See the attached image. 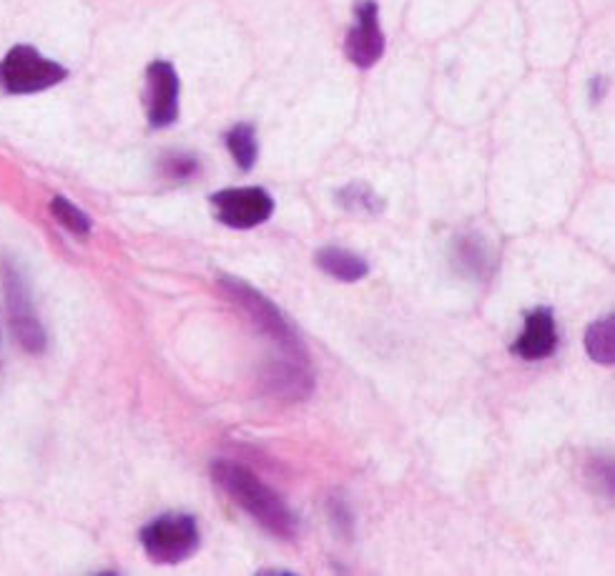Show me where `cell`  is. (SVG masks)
<instances>
[{"mask_svg": "<svg viewBox=\"0 0 615 576\" xmlns=\"http://www.w3.org/2000/svg\"><path fill=\"white\" fill-rule=\"evenodd\" d=\"M211 475L216 485L226 496H231L233 503H239L256 523L279 536V539H294L299 534V521L292 513V508L281 501L276 491L256 478L254 470L246 466L233 463V461H214Z\"/></svg>", "mask_w": 615, "mask_h": 576, "instance_id": "6da1fadb", "label": "cell"}, {"mask_svg": "<svg viewBox=\"0 0 615 576\" xmlns=\"http://www.w3.org/2000/svg\"><path fill=\"white\" fill-rule=\"evenodd\" d=\"M219 284H221V289L233 299V302L244 309L246 315H249V320L254 322L266 337L279 342V345L289 352V358L297 355L299 360H304V345L299 342V337L294 335L292 325L287 322L284 312H281L269 297H264L259 289L241 282L239 277H231V274H224V277L219 279Z\"/></svg>", "mask_w": 615, "mask_h": 576, "instance_id": "7a4b0ae2", "label": "cell"}, {"mask_svg": "<svg viewBox=\"0 0 615 576\" xmlns=\"http://www.w3.org/2000/svg\"><path fill=\"white\" fill-rule=\"evenodd\" d=\"M144 551L156 564H181L201 544L196 518L189 513H164L141 531Z\"/></svg>", "mask_w": 615, "mask_h": 576, "instance_id": "3957f363", "label": "cell"}, {"mask_svg": "<svg viewBox=\"0 0 615 576\" xmlns=\"http://www.w3.org/2000/svg\"><path fill=\"white\" fill-rule=\"evenodd\" d=\"M68 71L31 46H16L0 61V86L8 93H38L61 83Z\"/></svg>", "mask_w": 615, "mask_h": 576, "instance_id": "277c9868", "label": "cell"}, {"mask_svg": "<svg viewBox=\"0 0 615 576\" xmlns=\"http://www.w3.org/2000/svg\"><path fill=\"white\" fill-rule=\"evenodd\" d=\"M211 209L231 230H254L274 214V199L261 187H236L214 194Z\"/></svg>", "mask_w": 615, "mask_h": 576, "instance_id": "5b68a950", "label": "cell"}, {"mask_svg": "<svg viewBox=\"0 0 615 576\" xmlns=\"http://www.w3.org/2000/svg\"><path fill=\"white\" fill-rule=\"evenodd\" d=\"M3 284H6L8 315H11L16 340L23 345V350L38 355V352L46 350V332H43V325L38 322L36 312H33V302L31 294H28L26 279L8 262L3 264Z\"/></svg>", "mask_w": 615, "mask_h": 576, "instance_id": "8992f818", "label": "cell"}, {"mask_svg": "<svg viewBox=\"0 0 615 576\" xmlns=\"http://www.w3.org/2000/svg\"><path fill=\"white\" fill-rule=\"evenodd\" d=\"M146 116L154 128L179 118V73L169 61H154L146 68Z\"/></svg>", "mask_w": 615, "mask_h": 576, "instance_id": "52a82bcc", "label": "cell"}, {"mask_svg": "<svg viewBox=\"0 0 615 576\" xmlns=\"http://www.w3.org/2000/svg\"><path fill=\"white\" fill-rule=\"evenodd\" d=\"M345 53L359 68H369L384 53V33L379 26V8L374 0H362L354 11V26L345 41Z\"/></svg>", "mask_w": 615, "mask_h": 576, "instance_id": "ba28073f", "label": "cell"}, {"mask_svg": "<svg viewBox=\"0 0 615 576\" xmlns=\"http://www.w3.org/2000/svg\"><path fill=\"white\" fill-rule=\"evenodd\" d=\"M557 350L555 315L547 307H535L525 315V325L512 345V352L522 360H545Z\"/></svg>", "mask_w": 615, "mask_h": 576, "instance_id": "9c48e42d", "label": "cell"}, {"mask_svg": "<svg viewBox=\"0 0 615 576\" xmlns=\"http://www.w3.org/2000/svg\"><path fill=\"white\" fill-rule=\"evenodd\" d=\"M261 385L269 395L279 401H304L314 390V378L299 363L289 360H276L261 375Z\"/></svg>", "mask_w": 615, "mask_h": 576, "instance_id": "30bf717a", "label": "cell"}, {"mask_svg": "<svg viewBox=\"0 0 615 576\" xmlns=\"http://www.w3.org/2000/svg\"><path fill=\"white\" fill-rule=\"evenodd\" d=\"M317 264L322 272L340 279V282H359L369 272V264L359 254H354L349 250H342V247H324V250H319Z\"/></svg>", "mask_w": 615, "mask_h": 576, "instance_id": "8fae6325", "label": "cell"}, {"mask_svg": "<svg viewBox=\"0 0 615 576\" xmlns=\"http://www.w3.org/2000/svg\"><path fill=\"white\" fill-rule=\"evenodd\" d=\"M585 350L593 360L613 365L615 360V320L613 315L593 322L585 332Z\"/></svg>", "mask_w": 615, "mask_h": 576, "instance_id": "7c38bea8", "label": "cell"}, {"mask_svg": "<svg viewBox=\"0 0 615 576\" xmlns=\"http://www.w3.org/2000/svg\"><path fill=\"white\" fill-rule=\"evenodd\" d=\"M226 146L241 171L254 169L256 156H259V144H256V134L251 123H236L226 134Z\"/></svg>", "mask_w": 615, "mask_h": 576, "instance_id": "4fadbf2b", "label": "cell"}, {"mask_svg": "<svg viewBox=\"0 0 615 576\" xmlns=\"http://www.w3.org/2000/svg\"><path fill=\"white\" fill-rule=\"evenodd\" d=\"M455 259L462 264V269L470 274H485L490 267V250L480 235H465L457 242Z\"/></svg>", "mask_w": 615, "mask_h": 576, "instance_id": "5bb4252c", "label": "cell"}, {"mask_svg": "<svg viewBox=\"0 0 615 576\" xmlns=\"http://www.w3.org/2000/svg\"><path fill=\"white\" fill-rule=\"evenodd\" d=\"M337 202L342 209L354 214H379L384 209V202L364 184H349V187L337 192Z\"/></svg>", "mask_w": 615, "mask_h": 576, "instance_id": "9a60e30c", "label": "cell"}, {"mask_svg": "<svg viewBox=\"0 0 615 576\" xmlns=\"http://www.w3.org/2000/svg\"><path fill=\"white\" fill-rule=\"evenodd\" d=\"M51 212H53V217L58 219L61 225H63L68 232H73V235H78V237L90 235L88 214L80 212V209L75 207L73 202H68L65 197H53V202H51Z\"/></svg>", "mask_w": 615, "mask_h": 576, "instance_id": "2e32d148", "label": "cell"}, {"mask_svg": "<svg viewBox=\"0 0 615 576\" xmlns=\"http://www.w3.org/2000/svg\"><path fill=\"white\" fill-rule=\"evenodd\" d=\"M164 174L171 179H191L199 174V161L191 154H171L164 159Z\"/></svg>", "mask_w": 615, "mask_h": 576, "instance_id": "e0dca14e", "label": "cell"}, {"mask_svg": "<svg viewBox=\"0 0 615 576\" xmlns=\"http://www.w3.org/2000/svg\"><path fill=\"white\" fill-rule=\"evenodd\" d=\"M329 516H332L337 528H342L345 534L352 536V511L342 498H329Z\"/></svg>", "mask_w": 615, "mask_h": 576, "instance_id": "ac0fdd59", "label": "cell"}]
</instances>
